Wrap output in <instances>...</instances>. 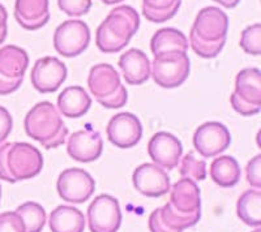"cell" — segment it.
Here are the masks:
<instances>
[{"label":"cell","mask_w":261,"mask_h":232,"mask_svg":"<svg viewBox=\"0 0 261 232\" xmlns=\"http://www.w3.org/2000/svg\"><path fill=\"white\" fill-rule=\"evenodd\" d=\"M201 217L200 189L191 179H180L170 188V202L149 217L150 232H183Z\"/></svg>","instance_id":"1"},{"label":"cell","mask_w":261,"mask_h":232,"mask_svg":"<svg viewBox=\"0 0 261 232\" xmlns=\"http://www.w3.org/2000/svg\"><path fill=\"white\" fill-rule=\"evenodd\" d=\"M228 30V17L222 9L205 7L196 16L190 33V45L199 56L213 59L222 51Z\"/></svg>","instance_id":"2"},{"label":"cell","mask_w":261,"mask_h":232,"mask_svg":"<svg viewBox=\"0 0 261 232\" xmlns=\"http://www.w3.org/2000/svg\"><path fill=\"white\" fill-rule=\"evenodd\" d=\"M140 27V16L129 6L116 7L97 29L95 43L105 54H116L129 43Z\"/></svg>","instance_id":"3"},{"label":"cell","mask_w":261,"mask_h":232,"mask_svg":"<svg viewBox=\"0 0 261 232\" xmlns=\"http://www.w3.org/2000/svg\"><path fill=\"white\" fill-rule=\"evenodd\" d=\"M43 167V157L36 146L28 142L0 145V179L8 183L36 178Z\"/></svg>","instance_id":"4"},{"label":"cell","mask_w":261,"mask_h":232,"mask_svg":"<svg viewBox=\"0 0 261 232\" xmlns=\"http://www.w3.org/2000/svg\"><path fill=\"white\" fill-rule=\"evenodd\" d=\"M25 132L46 149H55L65 142L68 128L58 108L51 102L37 103L25 116Z\"/></svg>","instance_id":"5"},{"label":"cell","mask_w":261,"mask_h":232,"mask_svg":"<svg viewBox=\"0 0 261 232\" xmlns=\"http://www.w3.org/2000/svg\"><path fill=\"white\" fill-rule=\"evenodd\" d=\"M88 86L95 101L106 108H120L128 101V93L113 66L95 64L88 76Z\"/></svg>","instance_id":"6"},{"label":"cell","mask_w":261,"mask_h":232,"mask_svg":"<svg viewBox=\"0 0 261 232\" xmlns=\"http://www.w3.org/2000/svg\"><path fill=\"white\" fill-rule=\"evenodd\" d=\"M231 106L238 113L253 116L261 110V72L257 68L242 69L235 78Z\"/></svg>","instance_id":"7"},{"label":"cell","mask_w":261,"mask_h":232,"mask_svg":"<svg viewBox=\"0 0 261 232\" xmlns=\"http://www.w3.org/2000/svg\"><path fill=\"white\" fill-rule=\"evenodd\" d=\"M150 64V76L157 85L165 89L180 86L190 76L191 64L187 52L158 55Z\"/></svg>","instance_id":"8"},{"label":"cell","mask_w":261,"mask_h":232,"mask_svg":"<svg viewBox=\"0 0 261 232\" xmlns=\"http://www.w3.org/2000/svg\"><path fill=\"white\" fill-rule=\"evenodd\" d=\"M29 56L24 48L8 45L0 48V96L16 92L24 81Z\"/></svg>","instance_id":"9"},{"label":"cell","mask_w":261,"mask_h":232,"mask_svg":"<svg viewBox=\"0 0 261 232\" xmlns=\"http://www.w3.org/2000/svg\"><path fill=\"white\" fill-rule=\"evenodd\" d=\"M90 42L89 26L80 20L64 21L54 34V47L58 54L74 57L83 54Z\"/></svg>","instance_id":"10"},{"label":"cell","mask_w":261,"mask_h":232,"mask_svg":"<svg viewBox=\"0 0 261 232\" xmlns=\"http://www.w3.org/2000/svg\"><path fill=\"white\" fill-rule=\"evenodd\" d=\"M88 223L92 232H118L122 224L118 199L110 194L95 197L88 208Z\"/></svg>","instance_id":"11"},{"label":"cell","mask_w":261,"mask_h":232,"mask_svg":"<svg viewBox=\"0 0 261 232\" xmlns=\"http://www.w3.org/2000/svg\"><path fill=\"white\" fill-rule=\"evenodd\" d=\"M58 193L64 201L84 204L95 191L94 179L83 168H67L59 175L57 183Z\"/></svg>","instance_id":"12"},{"label":"cell","mask_w":261,"mask_h":232,"mask_svg":"<svg viewBox=\"0 0 261 232\" xmlns=\"http://www.w3.org/2000/svg\"><path fill=\"white\" fill-rule=\"evenodd\" d=\"M231 143V134L227 127L218 122L200 125L193 134V145L204 158H214L225 152Z\"/></svg>","instance_id":"13"},{"label":"cell","mask_w":261,"mask_h":232,"mask_svg":"<svg viewBox=\"0 0 261 232\" xmlns=\"http://www.w3.org/2000/svg\"><path fill=\"white\" fill-rule=\"evenodd\" d=\"M67 67L55 56L38 59L33 66L30 80L34 89L42 94L57 92L67 78Z\"/></svg>","instance_id":"14"},{"label":"cell","mask_w":261,"mask_h":232,"mask_svg":"<svg viewBox=\"0 0 261 232\" xmlns=\"http://www.w3.org/2000/svg\"><path fill=\"white\" fill-rule=\"evenodd\" d=\"M107 138L119 149H129L139 143L143 136V125L139 118L130 112L113 116L106 128Z\"/></svg>","instance_id":"15"},{"label":"cell","mask_w":261,"mask_h":232,"mask_svg":"<svg viewBox=\"0 0 261 232\" xmlns=\"http://www.w3.org/2000/svg\"><path fill=\"white\" fill-rule=\"evenodd\" d=\"M132 182L136 191L146 197H162L170 192V176L154 163H144L134 171Z\"/></svg>","instance_id":"16"},{"label":"cell","mask_w":261,"mask_h":232,"mask_svg":"<svg viewBox=\"0 0 261 232\" xmlns=\"http://www.w3.org/2000/svg\"><path fill=\"white\" fill-rule=\"evenodd\" d=\"M148 154L158 167L163 170H174L183 154V146L174 134L158 132L149 141Z\"/></svg>","instance_id":"17"},{"label":"cell","mask_w":261,"mask_h":232,"mask_svg":"<svg viewBox=\"0 0 261 232\" xmlns=\"http://www.w3.org/2000/svg\"><path fill=\"white\" fill-rule=\"evenodd\" d=\"M103 150V141L99 132L79 131L69 136L67 143V152L74 161L81 163H89L97 161Z\"/></svg>","instance_id":"18"},{"label":"cell","mask_w":261,"mask_h":232,"mask_svg":"<svg viewBox=\"0 0 261 232\" xmlns=\"http://www.w3.org/2000/svg\"><path fill=\"white\" fill-rule=\"evenodd\" d=\"M119 68L128 85H143L150 77L151 64L146 54L139 48H130L119 59Z\"/></svg>","instance_id":"19"},{"label":"cell","mask_w":261,"mask_h":232,"mask_svg":"<svg viewBox=\"0 0 261 232\" xmlns=\"http://www.w3.org/2000/svg\"><path fill=\"white\" fill-rule=\"evenodd\" d=\"M15 17L24 29H41L50 20L48 0H16Z\"/></svg>","instance_id":"20"},{"label":"cell","mask_w":261,"mask_h":232,"mask_svg":"<svg viewBox=\"0 0 261 232\" xmlns=\"http://www.w3.org/2000/svg\"><path fill=\"white\" fill-rule=\"evenodd\" d=\"M92 106V98L81 86L65 88L58 97V110L63 116L77 119L85 115Z\"/></svg>","instance_id":"21"},{"label":"cell","mask_w":261,"mask_h":232,"mask_svg":"<svg viewBox=\"0 0 261 232\" xmlns=\"http://www.w3.org/2000/svg\"><path fill=\"white\" fill-rule=\"evenodd\" d=\"M150 48L154 56L170 52H187L188 39L180 30L174 27H163L153 36Z\"/></svg>","instance_id":"22"},{"label":"cell","mask_w":261,"mask_h":232,"mask_svg":"<svg viewBox=\"0 0 261 232\" xmlns=\"http://www.w3.org/2000/svg\"><path fill=\"white\" fill-rule=\"evenodd\" d=\"M48 226L53 232H84L85 217L73 206L60 205L51 212Z\"/></svg>","instance_id":"23"},{"label":"cell","mask_w":261,"mask_h":232,"mask_svg":"<svg viewBox=\"0 0 261 232\" xmlns=\"http://www.w3.org/2000/svg\"><path fill=\"white\" fill-rule=\"evenodd\" d=\"M211 178L217 185L222 188H231L241 180V166L234 157L222 155L216 158L211 164Z\"/></svg>","instance_id":"24"},{"label":"cell","mask_w":261,"mask_h":232,"mask_svg":"<svg viewBox=\"0 0 261 232\" xmlns=\"http://www.w3.org/2000/svg\"><path fill=\"white\" fill-rule=\"evenodd\" d=\"M237 214L247 226H261L260 189H249V191H246L239 197L237 204Z\"/></svg>","instance_id":"25"},{"label":"cell","mask_w":261,"mask_h":232,"mask_svg":"<svg viewBox=\"0 0 261 232\" xmlns=\"http://www.w3.org/2000/svg\"><path fill=\"white\" fill-rule=\"evenodd\" d=\"M181 0H143V15L150 22L162 24L176 15Z\"/></svg>","instance_id":"26"},{"label":"cell","mask_w":261,"mask_h":232,"mask_svg":"<svg viewBox=\"0 0 261 232\" xmlns=\"http://www.w3.org/2000/svg\"><path fill=\"white\" fill-rule=\"evenodd\" d=\"M25 226V232H41L45 228L47 215L45 209L37 202H25L16 210Z\"/></svg>","instance_id":"27"},{"label":"cell","mask_w":261,"mask_h":232,"mask_svg":"<svg viewBox=\"0 0 261 232\" xmlns=\"http://www.w3.org/2000/svg\"><path fill=\"white\" fill-rule=\"evenodd\" d=\"M180 175L183 179H191L193 182H201L206 178V164L205 161L196 159L192 153H188L181 158Z\"/></svg>","instance_id":"28"},{"label":"cell","mask_w":261,"mask_h":232,"mask_svg":"<svg viewBox=\"0 0 261 232\" xmlns=\"http://www.w3.org/2000/svg\"><path fill=\"white\" fill-rule=\"evenodd\" d=\"M241 47L246 54L257 56L261 52V25L253 24L242 32Z\"/></svg>","instance_id":"29"},{"label":"cell","mask_w":261,"mask_h":232,"mask_svg":"<svg viewBox=\"0 0 261 232\" xmlns=\"http://www.w3.org/2000/svg\"><path fill=\"white\" fill-rule=\"evenodd\" d=\"M59 8L71 17L86 15L92 8V0H58Z\"/></svg>","instance_id":"30"},{"label":"cell","mask_w":261,"mask_h":232,"mask_svg":"<svg viewBox=\"0 0 261 232\" xmlns=\"http://www.w3.org/2000/svg\"><path fill=\"white\" fill-rule=\"evenodd\" d=\"M0 232H25L24 222L16 212L0 214Z\"/></svg>","instance_id":"31"},{"label":"cell","mask_w":261,"mask_h":232,"mask_svg":"<svg viewBox=\"0 0 261 232\" xmlns=\"http://www.w3.org/2000/svg\"><path fill=\"white\" fill-rule=\"evenodd\" d=\"M261 155H256L253 159L248 162L246 168L247 172V182L255 189L261 188Z\"/></svg>","instance_id":"32"},{"label":"cell","mask_w":261,"mask_h":232,"mask_svg":"<svg viewBox=\"0 0 261 232\" xmlns=\"http://www.w3.org/2000/svg\"><path fill=\"white\" fill-rule=\"evenodd\" d=\"M13 128V120L9 111L0 106V145L8 138Z\"/></svg>","instance_id":"33"},{"label":"cell","mask_w":261,"mask_h":232,"mask_svg":"<svg viewBox=\"0 0 261 232\" xmlns=\"http://www.w3.org/2000/svg\"><path fill=\"white\" fill-rule=\"evenodd\" d=\"M7 20H8V13L4 8L3 4H0V45L6 41L8 27H7Z\"/></svg>","instance_id":"34"},{"label":"cell","mask_w":261,"mask_h":232,"mask_svg":"<svg viewBox=\"0 0 261 232\" xmlns=\"http://www.w3.org/2000/svg\"><path fill=\"white\" fill-rule=\"evenodd\" d=\"M213 2L221 4L225 8H234V7H237L238 4L241 3V0H213Z\"/></svg>","instance_id":"35"},{"label":"cell","mask_w":261,"mask_h":232,"mask_svg":"<svg viewBox=\"0 0 261 232\" xmlns=\"http://www.w3.org/2000/svg\"><path fill=\"white\" fill-rule=\"evenodd\" d=\"M105 4H107V6H113V4H118V3H122V2H124V0H102Z\"/></svg>","instance_id":"36"},{"label":"cell","mask_w":261,"mask_h":232,"mask_svg":"<svg viewBox=\"0 0 261 232\" xmlns=\"http://www.w3.org/2000/svg\"><path fill=\"white\" fill-rule=\"evenodd\" d=\"M252 232H261V229L258 228V227H256V229H255V231H252Z\"/></svg>","instance_id":"37"},{"label":"cell","mask_w":261,"mask_h":232,"mask_svg":"<svg viewBox=\"0 0 261 232\" xmlns=\"http://www.w3.org/2000/svg\"><path fill=\"white\" fill-rule=\"evenodd\" d=\"M0 198H2V187H0Z\"/></svg>","instance_id":"38"}]
</instances>
